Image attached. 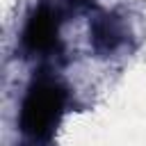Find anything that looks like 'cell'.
<instances>
[{"instance_id":"1","label":"cell","mask_w":146,"mask_h":146,"mask_svg":"<svg viewBox=\"0 0 146 146\" xmlns=\"http://www.w3.org/2000/svg\"><path fill=\"white\" fill-rule=\"evenodd\" d=\"M66 105L64 87L52 78L34 80L21 103L18 128L32 141H46L52 137Z\"/></svg>"},{"instance_id":"2","label":"cell","mask_w":146,"mask_h":146,"mask_svg":"<svg viewBox=\"0 0 146 146\" xmlns=\"http://www.w3.org/2000/svg\"><path fill=\"white\" fill-rule=\"evenodd\" d=\"M125 41V25L123 18L114 11H96L89 21V43L96 55L107 57L116 52Z\"/></svg>"},{"instance_id":"3","label":"cell","mask_w":146,"mask_h":146,"mask_svg":"<svg viewBox=\"0 0 146 146\" xmlns=\"http://www.w3.org/2000/svg\"><path fill=\"white\" fill-rule=\"evenodd\" d=\"M57 27H59L57 14L48 5L36 7L30 14L27 23H25L23 46L30 52H48V50H52L55 43H57Z\"/></svg>"},{"instance_id":"4","label":"cell","mask_w":146,"mask_h":146,"mask_svg":"<svg viewBox=\"0 0 146 146\" xmlns=\"http://www.w3.org/2000/svg\"><path fill=\"white\" fill-rule=\"evenodd\" d=\"M91 0H68V5L73 7V9H82V7H87Z\"/></svg>"}]
</instances>
